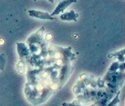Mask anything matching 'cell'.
Masks as SVG:
<instances>
[{
    "label": "cell",
    "mask_w": 125,
    "mask_h": 106,
    "mask_svg": "<svg viewBox=\"0 0 125 106\" xmlns=\"http://www.w3.org/2000/svg\"><path fill=\"white\" fill-rule=\"evenodd\" d=\"M77 0H63L59 3L58 6L56 7L54 10L52 12V13L51 14V16L54 15H58L61 12H63V11L69 7L70 5L73 3H77Z\"/></svg>",
    "instance_id": "obj_1"
},
{
    "label": "cell",
    "mask_w": 125,
    "mask_h": 106,
    "mask_svg": "<svg viewBox=\"0 0 125 106\" xmlns=\"http://www.w3.org/2000/svg\"><path fill=\"white\" fill-rule=\"evenodd\" d=\"M29 16L36 18L40 19H46V20H53L54 18L49 14L47 12L43 11H40L36 10H29Z\"/></svg>",
    "instance_id": "obj_2"
},
{
    "label": "cell",
    "mask_w": 125,
    "mask_h": 106,
    "mask_svg": "<svg viewBox=\"0 0 125 106\" xmlns=\"http://www.w3.org/2000/svg\"><path fill=\"white\" fill-rule=\"evenodd\" d=\"M79 16L78 13H75L73 10H71L68 12H65L60 16V19L63 21H74L75 22L77 21V18Z\"/></svg>",
    "instance_id": "obj_3"
},
{
    "label": "cell",
    "mask_w": 125,
    "mask_h": 106,
    "mask_svg": "<svg viewBox=\"0 0 125 106\" xmlns=\"http://www.w3.org/2000/svg\"><path fill=\"white\" fill-rule=\"evenodd\" d=\"M29 49L23 43H18V51L20 56H25L28 54Z\"/></svg>",
    "instance_id": "obj_4"
},
{
    "label": "cell",
    "mask_w": 125,
    "mask_h": 106,
    "mask_svg": "<svg viewBox=\"0 0 125 106\" xmlns=\"http://www.w3.org/2000/svg\"><path fill=\"white\" fill-rule=\"evenodd\" d=\"M5 63L6 60L4 54H0V71H3Z\"/></svg>",
    "instance_id": "obj_5"
},
{
    "label": "cell",
    "mask_w": 125,
    "mask_h": 106,
    "mask_svg": "<svg viewBox=\"0 0 125 106\" xmlns=\"http://www.w3.org/2000/svg\"><path fill=\"white\" fill-rule=\"evenodd\" d=\"M48 1L50 2V3H53L54 1V0H48Z\"/></svg>",
    "instance_id": "obj_6"
},
{
    "label": "cell",
    "mask_w": 125,
    "mask_h": 106,
    "mask_svg": "<svg viewBox=\"0 0 125 106\" xmlns=\"http://www.w3.org/2000/svg\"><path fill=\"white\" fill-rule=\"evenodd\" d=\"M34 1H36V0H34Z\"/></svg>",
    "instance_id": "obj_7"
}]
</instances>
